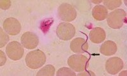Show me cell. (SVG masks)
I'll return each instance as SVG.
<instances>
[{
  "instance_id": "6da1fadb",
  "label": "cell",
  "mask_w": 127,
  "mask_h": 76,
  "mask_svg": "<svg viewBox=\"0 0 127 76\" xmlns=\"http://www.w3.org/2000/svg\"><path fill=\"white\" fill-rule=\"evenodd\" d=\"M46 55L41 50L37 49L31 51L26 55V63L28 67L37 69L41 67L46 62Z\"/></svg>"
},
{
  "instance_id": "7a4b0ae2",
  "label": "cell",
  "mask_w": 127,
  "mask_h": 76,
  "mask_svg": "<svg viewBox=\"0 0 127 76\" xmlns=\"http://www.w3.org/2000/svg\"><path fill=\"white\" fill-rule=\"evenodd\" d=\"M127 13L123 9H116L111 12L107 17V24L113 29H120L123 26Z\"/></svg>"
},
{
  "instance_id": "3957f363",
  "label": "cell",
  "mask_w": 127,
  "mask_h": 76,
  "mask_svg": "<svg viewBox=\"0 0 127 76\" xmlns=\"http://www.w3.org/2000/svg\"><path fill=\"white\" fill-rule=\"evenodd\" d=\"M88 59L82 54H74L71 56L67 60V64L71 69L77 72L84 71L88 67Z\"/></svg>"
},
{
  "instance_id": "277c9868",
  "label": "cell",
  "mask_w": 127,
  "mask_h": 76,
  "mask_svg": "<svg viewBox=\"0 0 127 76\" xmlns=\"http://www.w3.org/2000/svg\"><path fill=\"white\" fill-rule=\"evenodd\" d=\"M58 15L62 21L71 22L76 19L77 13L72 5L69 3H62L58 8Z\"/></svg>"
},
{
  "instance_id": "5b68a950",
  "label": "cell",
  "mask_w": 127,
  "mask_h": 76,
  "mask_svg": "<svg viewBox=\"0 0 127 76\" xmlns=\"http://www.w3.org/2000/svg\"><path fill=\"white\" fill-rule=\"evenodd\" d=\"M57 37L63 40H69L74 37L76 33L75 27L70 23L62 22L57 28Z\"/></svg>"
},
{
  "instance_id": "8992f818",
  "label": "cell",
  "mask_w": 127,
  "mask_h": 76,
  "mask_svg": "<svg viewBox=\"0 0 127 76\" xmlns=\"http://www.w3.org/2000/svg\"><path fill=\"white\" fill-rule=\"evenodd\" d=\"M6 53L8 58L13 61L19 60L24 55L22 45L17 41H13L8 44L6 49Z\"/></svg>"
},
{
  "instance_id": "52a82bcc",
  "label": "cell",
  "mask_w": 127,
  "mask_h": 76,
  "mask_svg": "<svg viewBox=\"0 0 127 76\" xmlns=\"http://www.w3.org/2000/svg\"><path fill=\"white\" fill-rule=\"evenodd\" d=\"M3 29L10 35H16L20 33L21 25L17 19L13 17H9L4 20L3 25Z\"/></svg>"
},
{
  "instance_id": "ba28073f",
  "label": "cell",
  "mask_w": 127,
  "mask_h": 76,
  "mask_svg": "<svg viewBox=\"0 0 127 76\" xmlns=\"http://www.w3.org/2000/svg\"><path fill=\"white\" fill-rule=\"evenodd\" d=\"M123 68V62L118 57L111 58L105 63V70L109 74H117Z\"/></svg>"
},
{
  "instance_id": "9c48e42d",
  "label": "cell",
  "mask_w": 127,
  "mask_h": 76,
  "mask_svg": "<svg viewBox=\"0 0 127 76\" xmlns=\"http://www.w3.org/2000/svg\"><path fill=\"white\" fill-rule=\"evenodd\" d=\"M21 44L25 48L28 49H35L39 44V38L36 34L32 32H26L22 35L21 38Z\"/></svg>"
},
{
  "instance_id": "30bf717a",
  "label": "cell",
  "mask_w": 127,
  "mask_h": 76,
  "mask_svg": "<svg viewBox=\"0 0 127 76\" xmlns=\"http://www.w3.org/2000/svg\"><path fill=\"white\" fill-rule=\"evenodd\" d=\"M71 51L77 54H82L87 51L88 44L87 40L83 38H74L70 44Z\"/></svg>"
},
{
  "instance_id": "8fae6325",
  "label": "cell",
  "mask_w": 127,
  "mask_h": 76,
  "mask_svg": "<svg viewBox=\"0 0 127 76\" xmlns=\"http://www.w3.org/2000/svg\"><path fill=\"white\" fill-rule=\"evenodd\" d=\"M90 39L94 44H100L105 39V32L102 28L96 27L92 29L90 33Z\"/></svg>"
},
{
  "instance_id": "7c38bea8",
  "label": "cell",
  "mask_w": 127,
  "mask_h": 76,
  "mask_svg": "<svg viewBox=\"0 0 127 76\" xmlns=\"http://www.w3.org/2000/svg\"><path fill=\"white\" fill-rule=\"evenodd\" d=\"M117 49V45L114 42L107 40L101 45L100 51L103 55L111 56L116 53Z\"/></svg>"
},
{
  "instance_id": "4fadbf2b",
  "label": "cell",
  "mask_w": 127,
  "mask_h": 76,
  "mask_svg": "<svg viewBox=\"0 0 127 76\" xmlns=\"http://www.w3.org/2000/svg\"><path fill=\"white\" fill-rule=\"evenodd\" d=\"M92 15L97 21H103L108 15L107 9L102 5H97L93 8Z\"/></svg>"
},
{
  "instance_id": "5bb4252c",
  "label": "cell",
  "mask_w": 127,
  "mask_h": 76,
  "mask_svg": "<svg viewBox=\"0 0 127 76\" xmlns=\"http://www.w3.org/2000/svg\"><path fill=\"white\" fill-rule=\"evenodd\" d=\"M55 67L52 65H47L37 73V76H53L55 74Z\"/></svg>"
},
{
  "instance_id": "9a60e30c",
  "label": "cell",
  "mask_w": 127,
  "mask_h": 76,
  "mask_svg": "<svg viewBox=\"0 0 127 76\" xmlns=\"http://www.w3.org/2000/svg\"><path fill=\"white\" fill-rule=\"evenodd\" d=\"M122 4L121 0H105L104 1V4L106 8L110 10L120 7Z\"/></svg>"
},
{
  "instance_id": "2e32d148",
  "label": "cell",
  "mask_w": 127,
  "mask_h": 76,
  "mask_svg": "<svg viewBox=\"0 0 127 76\" xmlns=\"http://www.w3.org/2000/svg\"><path fill=\"white\" fill-rule=\"evenodd\" d=\"M57 76H75L76 74L72 71V69L67 67H62L59 69L57 72Z\"/></svg>"
},
{
  "instance_id": "e0dca14e",
  "label": "cell",
  "mask_w": 127,
  "mask_h": 76,
  "mask_svg": "<svg viewBox=\"0 0 127 76\" xmlns=\"http://www.w3.org/2000/svg\"><path fill=\"white\" fill-rule=\"evenodd\" d=\"M0 35H1V41H0V47H4L6 43L9 41V37L2 30V28H0Z\"/></svg>"
},
{
  "instance_id": "ac0fdd59",
  "label": "cell",
  "mask_w": 127,
  "mask_h": 76,
  "mask_svg": "<svg viewBox=\"0 0 127 76\" xmlns=\"http://www.w3.org/2000/svg\"><path fill=\"white\" fill-rule=\"evenodd\" d=\"M0 6L1 8L3 10H7L10 8V5H11V1L9 0H3V1H0Z\"/></svg>"
},
{
  "instance_id": "d6986e66",
  "label": "cell",
  "mask_w": 127,
  "mask_h": 76,
  "mask_svg": "<svg viewBox=\"0 0 127 76\" xmlns=\"http://www.w3.org/2000/svg\"><path fill=\"white\" fill-rule=\"evenodd\" d=\"M0 53H1V61H0V65L3 66L6 61V56H5L4 53H3L2 51H0Z\"/></svg>"
},
{
  "instance_id": "ffe728a7",
  "label": "cell",
  "mask_w": 127,
  "mask_h": 76,
  "mask_svg": "<svg viewBox=\"0 0 127 76\" xmlns=\"http://www.w3.org/2000/svg\"><path fill=\"white\" fill-rule=\"evenodd\" d=\"M78 76H95V74L92 71H85V72H83L82 73H79L78 74Z\"/></svg>"
},
{
  "instance_id": "44dd1931",
  "label": "cell",
  "mask_w": 127,
  "mask_h": 76,
  "mask_svg": "<svg viewBox=\"0 0 127 76\" xmlns=\"http://www.w3.org/2000/svg\"><path fill=\"white\" fill-rule=\"evenodd\" d=\"M127 70L125 71H123V72H121V74H120V76H127Z\"/></svg>"
},
{
  "instance_id": "7402d4cb",
  "label": "cell",
  "mask_w": 127,
  "mask_h": 76,
  "mask_svg": "<svg viewBox=\"0 0 127 76\" xmlns=\"http://www.w3.org/2000/svg\"><path fill=\"white\" fill-rule=\"evenodd\" d=\"M92 2L94 3H101L102 1H93Z\"/></svg>"
}]
</instances>
